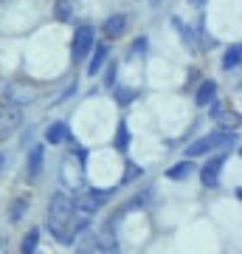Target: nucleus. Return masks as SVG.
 Instances as JSON below:
<instances>
[{"label": "nucleus", "instance_id": "f257e3e1", "mask_svg": "<svg viewBox=\"0 0 242 254\" xmlns=\"http://www.w3.org/2000/svg\"><path fill=\"white\" fill-rule=\"evenodd\" d=\"M73 220V200L65 195V192H56L51 203H48V226L54 235H59L62 243H71V235H68V223Z\"/></svg>", "mask_w": 242, "mask_h": 254}, {"label": "nucleus", "instance_id": "f03ea898", "mask_svg": "<svg viewBox=\"0 0 242 254\" xmlns=\"http://www.w3.org/2000/svg\"><path fill=\"white\" fill-rule=\"evenodd\" d=\"M20 122H23V113H20L17 105L3 102V105H0V138L11 136V133L20 127Z\"/></svg>", "mask_w": 242, "mask_h": 254}, {"label": "nucleus", "instance_id": "7ed1b4c3", "mask_svg": "<svg viewBox=\"0 0 242 254\" xmlns=\"http://www.w3.org/2000/svg\"><path fill=\"white\" fill-rule=\"evenodd\" d=\"M237 136H228V133H214V136H206V138H197L194 144L186 147V155L189 158H194V155H203L208 153L211 147H220V144H231Z\"/></svg>", "mask_w": 242, "mask_h": 254}, {"label": "nucleus", "instance_id": "20e7f679", "mask_svg": "<svg viewBox=\"0 0 242 254\" xmlns=\"http://www.w3.org/2000/svg\"><path fill=\"white\" fill-rule=\"evenodd\" d=\"M93 51V28L82 26L73 31V46H71V54L73 60H85V57Z\"/></svg>", "mask_w": 242, "mask_h": 254}, {"label": "nucleus", "instance_id": "39448f33", "mask_svg": "<svg viewBox=\"0 0 242 254\" xmlns=\"http://www.w3.org/2000/svg\"><path fill=\"white\" fill-rule=\"evenodd\" d=\"M113 226H116V220H107V223L99 229V235H96V246H99L104 254L118 252V240H116V235H113Z\"/></svg>", "mask_w": 242, "mask_h": 254}, {"label": "nucleus", "instance_id": "423d86ee", "mask_svg": "<svg viewBox=\"0 0 242 254\" xmlns=\"http://www.w3.org/2000/svg\"><path fill=\"white\" fill-rule=\"evenodd\" d=\"M96 206H99V200H96V195L93 192H79L76 198H73V212H79V218H90L93 212H96Z\"/></svg>", "mask_w": 242, "mask_h": 254}, {"label": "nucleus", "instance_id": "0eeeda50", "mask_svg": "<svg viewBox=\"0 0 242 254\" xmlns=\"http://www.w3.org/2000/svg\"><path fill=\"white\" fill-rule=\"evenodd\" d=\"M220 167H223V158H211V161L200 170V178H203L206 187H214V184L220 181Z\"/></svg>", "mask_w": 242, "mask_h": 254}, {"label": "nucleus", "instance_id": "6e6552de", "mask_svg": "<svg viewBox=\"0 0 242 254\" xmlns=\"http://www.w3.org/2000/svg\"><path fill=\"white\" fill-rule=\"evenodd\" d=\"M62 181L68 184V187H79L82 184V167L73 164L71 158H65V164H62Z\"/></svg>", "mask_w": 242, "mask_h": 254}, {"label": "nucleus", "instance_id": "1a4fd4ad", "mask_svg": "<svg viewBox=\"0 0 242 254\" xmlns=\"http://www.w3.org/2000/svg\"><path fill=\"white\" fill-rule=\"evenodd\" d=\"M43 155H45V147L43 144L31 147V153H28V175H31V178H37L40 170H43Z\"/></svg>", "mask_w": 242, "mask_h": 254}, {"label": "nucleus", "instance_id": "9d476101", "mask_svg": "<svg viewBox=\"0 0 242 254\" xmlns=\"http://www.w3.org/2000/svg\"><path fill=\"white\" fill-rule=\"evenodd\" d=\"M214 93H217V85L208 79V82H203V85L197 88V93H194V102H197L200 108H206V105H211V102H214Z\"/></svg>", "mask_w": 242, "mask_h": 254}, {"label": "nucleus", "instance_id": "9b49d317", "mask_svg": "<svg viewBox=\"0 0 242 254\" xmlns=\"http://www.w3.org/2000/svg\"><path fill=\"white\" fill-rule=\"evenodd\" d=\"M124 28H127V17L124 14H113V17H107V23H104V34L118 37V34H124Z\"/></svg>", "mask_w": 242, "mask_h": 254}, {"label": "nucleus", "instance_id": "f8f14e48", "mask_svg": "<svg viewBox=\"0 0 242 254\" xmlns=\"http://www.w3.org/2000/svg\"><path fill=\"white\" fill-rule=\"evenodd\" d=\"M90 252H96V235L85 229V232L76 237V254H90Z\"/></svg>", "mask_w": 242, "mask_h": 254}, {"label": "nucleus", "instance_id": "ddd939ff", "mask_svg": "<svg viewBox=\"0 0 242 254\" xmlns=\"http://www.w3.org/2000/svg\"><path fill=\"white\" fill-rule=\"evenodd\" d=\"M45 138H48V144H62L65 138H68V127L62 122H56V125H51L45 130Z\"/></svg>", "mask_w": 242, "mask_h": 254}, {"label": "nucleus", "instance_id": "4468645a", "mask_svg": "<svg viewBox=\"0 0 242 254\" xmlns=\"http://www.w3.org/2000/svg\"><path fill=\"white\" fill-rule=\"evenodd\" d=\"M104 60H107V43H99V46H96V54H93V60H90V65H88L90 76H96V71L104 65Z\"/></svg>", "mask_w": 242, "mask_h": 254}, {"label": "nucleus", "instance_id": "2eb2a0df", "mask_svg": "<svg viewBox=\"0 0 242 254\" xmlns=\"http://www.w3.org/2000/svg\"><path fill=\"white\" fill-rule=\"evenodd\" d=\"M56 20H62V23H68V20H73V14H76V3H71V0H56Z\"/></svg>", "mask_w": 242, "mask_h": 254}, {"label": "nucleus", "instance_id": "dca6fc26", "mask_svg": "<svg viewBox=\"0 0 242 254\" xmlns=\"http://www.w3.org/2000/svg\"><path fill=\"white\" fill-rule=\"evenodd\" d=\"M26 209H28V200L26 198H17L14 203H11V209H9V220H11V223H17V220L26 215Z\"/></svg>", "mask_w": 242, "mask_h": 254}, {"label": "nucleus", "instance_id": "f3484780", "mask_svg": "<svg viewBox=\"0 0 242 254\" xmlns=\"http://www.w3.org/2000/svg\"><path fill=\"white\" fill-rule=\"evenodd\" d=\"M192 175V164L189 161H180L175 170H169V178H175V181H183V178H189Z\"/></svg>", "mask_w": 242, "mask_h": 254}, {"label": "nucleus", "instance_id": "a211bd4d", "mask_svg": "<svg viewBox=\"0 0 242 254\" xmlns=\"http://www.w3.org/2000/svg\"><path fill=\"white\" fill-rule=\"evenodd\" d=\"M37 240H40V229H31V232H28V237L23 240V254H34Z\"/></svg>", "mask_w": 242, "mask_h": 254}, {"label": "nucleus", "instance_id": "6ab92c4d", "mask_svg": "<svg viewBox=\"0 0 242 254\" xmlns=\"http://www.w3.org/2000/svg\"><path fill=\"white\" fill-rule=\"evenodd\" d=\"M237 65H240V46L228 48V54L223 60V68H237Z\"/></svg>", "mask_w": 242, "mask_h": 254}, {"label": "nucleus", "instance_id": "aec40b11", "mask_svg": "<svg viewBox=\"0 0 242 254\" xmlns=\"http://www.w3.org/2000/svg\"><path fill=\"white\" fill-rule=\"evenodd\" d=\"M214 113L220 116V125L223 127H234V130H237V125H240V116H237V113H220L217 108H214Z\"/></svg>", "mask_w": 242, "mask_h": 254}, {"label": "nucleus", "instance_id": "412c9836", "mask_svg": "<svg viewBox=\"0 0 242 254\" xmlns=\"http://www.w3.org/2000/svg\"><path fill=\"white\" fill-rule=\"evenodd\" d=\"M135 99V91H127V88H118L116 91V102L118 105H130Z\"/></svg>", "mask_w": 242, "mask_h": 254}, {"label": "nucleus", "instance_id": "4be33fe9", "mask_svg": "<svg viewBox=\"0 0 242 254\" xmlns=\"http://www.w3.org/2000/svg\"><path fill=\"white\" fill-rule=\"evenodd\" d=\"M116 147H118V150H124V147H127V125H124V122L118 125V133H116Z\"/></svg>", "mask_w": 242, "mask_h": 254}, {"label": "nucleus", "instance_id": "5701e85b", "mask_svg": "<svg viewBox=\"0 0 242 254\" xmlns=\"http://www.w3.org/2000/svg\"><path fill=\"white\" fill-rule=\"evenodd\" d=\"M144 48H146V40H135V46H133V54H138V51H144Z\"/></svg>", "mask_w": 242, "mask_h": 254}, {"label": "nucleus", "instance_id": "b1692460", "mask_svg": "<svg viewBox=\"0 0 242 254\" xmlns=\"http://www.w3.org/2000/svg\"><path fill=\"white\" fill-rule=\"evenodd\" d=\"M107 85H116V68L113 65L107 68Z\"/></svg>", "mask_w": 242, "mask_h": 254}, {"label": "nucleus", "instance_id": "393cba45", "mask_svg": "<svg viewBox=\"0 0 242 254\" xmlns=\"http://www.w3.org/2000/svg\"><path fill=\"white\" fill-rule=\"evenodd\" d=\"M135 175H138V170H127V175H124V181H133Z\"/></svg>", "mask_w": 242, "mask_h": 254}, {"label": "nucleus", "instance_id": "a878e982", "mask_svg": "<svg viewBox=\"0 0 242 254\" xmlns=\"http://www.w3.org/2000/svg\"><path fill=\"white\" fill-rule=\"evenodd\" d=\"M192 3H194V6H203V3H206V0H192Z\"/></svg>", "mask_w": 242, "mask_h": 254}]
</instances>
